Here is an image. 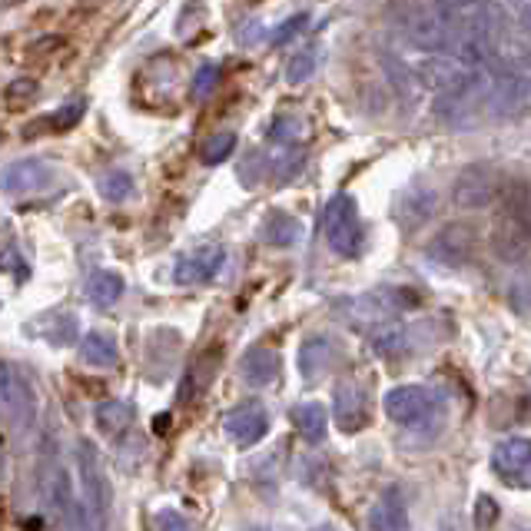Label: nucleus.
<instances>
[{"label": "nucleus", "mask_w": 531, "mask_h": 531, "mask_svg": "<svg viewBox=\"0 0 531 531\" xmlns=\"http://www.w3.org/2000/svg\"><path fill=\"white\" fill-rule=\"evenodd\" d=\"M435 213V193L429 186H412L409 193L399 196V206H395V220L405 229H419L432 220Z\"/></svg>", "instance_id": "dca6fc26"}, {"label": "nucleus", "mask_w": 531, "mask_h": 531, "mask_svg": "<svg viewBox=\"0 0 531 531\" xmlns=\"http://www.w3.org/2000/svg\"><path fill=\"white\" fill-rule=\"evenodd\" d=\"M495 518H498V508H495V498H488V495H482L475 502V525L478 528H492L495 525Z\"/></svg>", "instance_id": "2f4dec72"}, {"label": "nucleus", "mask_w": 531, "mask_h": 531, "mask_svg": "<svg viewBox=\"0 0 531 531\" xmlns=\"http://www.w3.org/2000/svg\"><path fill=\"white\" fill-rule=\"evenodd\" d=\"M0 478H4V445H0Z\"/></svg>", "instance_id": "c9c22d12"}, {"label": "nucleus", "mask_w": 531, "mask_h": 531, "mask_svg": "<svg viewBox=\"0 0 531 531\" xmlns=\"http://www.w3.org/2000/svg\"><path fill=\"white\" fill-rule=\"evenodd\" d=\"M77 475H80V492H83V508L93 515V522L103 528L107 518V482L100 472V455L93 449L90 439L77 442Z\"/></svg>", "instance_id": "0eeeda50"}, {"label": "nucleus", "mask_w": 531, "mask_h": 531, "mask_svg": "<svg viewBox=\"0 0 531 531\" xmlns=\"http://www.w3.org/2000/svg\"><path fill=\"white\" fill-rule=\"evenodd\" d=\"M67 47V40L64 37H57V34H50V37H40L30 44L27 50V60H37V57H50V54H60V50Z\"/></svg>", "instance_id": "7c9ffc66"}, {"label": "nucleus", "mask_w": 531, "mask_h": 531, "mask_svg": "<svg viewBox=\"0 0 531 531\" xmlns=\"http://www.w3.org/2000/svg\"><path fill=\"white\" fill-rule=\"evenodd\" d=\"M239 376L253 389H266L279 379V352L269 346H253L239 359Z\"/></svg>", "instance_id": "2eb2a0df"}, {"label": "nucleus", "mask_w": 531, "mask_h": 531, "mask_svg": "<svg viewBox=\"0 0 531 531\" xmlns=\"http://www.w3.org/2000/svg\"><path fill=\"white\" fill-rule=\"evenodd\" d=\"M37 93H40V83L34 77H17V80L7 83L4 100H7L10 110H17V107H27V103H34Z\"/></svg>", "instance_id": "cd10ccee"}, {"label": "nucleus", "mask_w": 531, "mask_h": 531, "mask_svg": "<svg viewBox=\"0 0 531 531\" xmlns=\"http://www.w3.org/2000/svg\"><path fill=\"white\" fill-rule=\"evenodd\" d=\"M369 342H372V352L382 359H399L409 352V329L402 326V322L395 319H382L372 326L369 332Z\"/></svg>", "instance_id": "f3484780"}, {"label": "nucleus", "mask_w": 531, "mask_h": 531, "mask_svg": "<svg viewBox=\"0 0 531 531\" xmlns=\"http://www.w3.org/2000/svg\"><path fill=\"white\" fill-rule=\"evenodd\" d=\"M156 528H160V531H193V525L186 522L180 512H170V508L156 515Z\"/></svg>", "instance_id": "72a5a7b5"}, {"label": "nucleus", "mask_w": 531, "mask_h": 531, "mask_svg": "<svg viewBox=\"0 0 531 531\" xmlns=\"http://www.w3.org/2000/svg\"><path fill=\"white\" fill-rule=\"evenodd\" d=\"M44 498H47V505H50V512H54L57 522L64 518V512L70 508V502H74V488H70V472L57 462V458L47 465V475H44Z\"/></svg>", "instance_id": "6ab92c4d"}, {"label": "nucleus", "mask_w": 531, "mask_h": 531, "mask_svg": "<svg viewBox=\"0 0 531 531\" xmlns=\"http://www.w3.org/2000/svg\"><path fill=\"white\" fill-rule=\"evenodd\" d=\"M312 70H316V50H303V54H296L293 60H289L286 80L289 83H306L312 77Z\"/></svg>", "instance_id": "c85d7f7f"}, {"label": "nucleus", "mask_w": 531, "mask_h": 531, "mask_svg": "<svg viewBox=\"0 0 531 531\" xmlns=\"http://www.w3.org/2000/svg\"><path fill=\"white\" fill-rule=\"evenodd\" d=\"M336 422L342 432H362L369 422V402L359 382H339L336 385Z\"/></svg>", "instance_id": "f8f14e48"}, {"label": "nucleus", "mask_w": 531, "mask_h": 531, "mask_svg": "<svg viewBox=\"0 0 531 531\" xmlns=\"http://www.w3.org/2000/svg\"><path fill=\"white\" fill-rule=\"evenodd\" d=\"M223 366V349H206L200 356L193 359V366L183 372V382H180V402L190 405L196 395H203L206 389L213 385L216 372Z\"/></svg>", "instance_id": "ddd939ff"}, {"label": "nucleus", "mask_w": 531, "mask_h": 531, "mask_svg": "<svg viewBox=\"0 0 531 531\" xmlns=\"http://www.w3.org/2000/svg\"><path fill=\"white\" fill-rule=\"evenodd\" d=\"M0 143H4V133H0Z\"/></svg>", "instance_id": "e433bc0d"}, {"label": "nucleus", "mask_w": 531, "mask_h": 531, "mask_svg": "<svg viewBox=\"0 0 531 531\" xmlns=\"http://www.w3.org/2000/svg\"><path fill=\"white\" fill-rule=\"evenodd\" d=\"M87 296H90V303L100 306V309L113 306V303H117V299L123 296V279H120V273H110V269H103V273H93L90 283H87Z\"/></svg>", "instance_id": "393cba45"}, {"label": "nucleus", "mask_w": 531, "mask_h": 531, "mask_svg": "<svg viewBox=\"0 0 531 531\" xmlns=\"http://www.w3.org/2000/svg\"><path fill=\"white\" fill-rule=\"evenodd\" d=\"M263 239L269 246H296L303 239V223L283 210H273L263 223Z\"/></svg>", "instance_id": "4be33fe9"}, {"label": "nucleus", "mask_w": 531, "mask_h": 531, "mask_svg": "<svg viewBox=\"0 0 531 531\" xmlns=\"http://www.w3.org/2000/svg\"><path fill=\"white\" fill-rule=\"evenodd\" d=\"M498 196H502V213H498L492 246L505 263H515L531 246V183L515 180Z\"/></svg>", "instance_id": "f257e3e1"}, {"label": "nucleus", "mask_w": 531, "mask_h": 531, "mask_svg": "<svg viewBox=\"0 0 531 531\" xmlns=\"http://www.w3.org/2000/svg\"><path fill=\"white\" fill-rule=\"evenodd\" d=\"M80 359L87 362V366L113 369L120 362L117 339L107 336V332H87V336H83V342H80Z\"/></svg>", "instance_id": "aec40b11"}, {"label": "nucleus", "mask_w": 531, "mask_h": 531, "mask_svg": "<svg viewBox=\"0 0 531 531\" xmlns=\"http://www.w3.org/2000/svg\"><path fill=\"white\" fill-rule=\"evenodd\" d=\"M369 528L372 531H409V508L399 488H385V492L369 508Z\"/></svg>", "instance_id": "4468645a"}, {"label": "nucleus", "mask_w": 531, "mask_h": 531, "mask_svg": "<svg viewBox=\"0 0 531 531\" xmlns=\"http://www.w3.org/2000/svg\"><path fill=\"white\" fill-rule=\"evenodd\" d=\"M332 362H336V346H332L329 336H309L303 342V349H299V372H303L306 379L326 376L332 369Z\"/></svg>", "instance_id": "a211bd4d"}, {"label": "nucleus", "mask_w": 531, "mask_h": 531, "mask_svg": "<svg viewBox=\"0 0 531 531\" xmlns=\"http://www.w3.org/2000/svg\"><path fill=\"white\" fill-rule=\"evenodd\" d=\"M266 432H269V412L259 402H243L226 415V435L239 449H253Z\"/></svg>", "instance_id": "1a4fd4ad"}, {"label": "nucleus", "mask_w": 531, "mask_h": 531, "mask_svg": "<svg viewBox=\"0 0 531 531\" xmlns=\"http://www.w3.org/2000/svg\"><path fill=\"white\" fill-rule=\"evenodd\" d=\"M445 531H452V528H445Z\"/></svg>", "instance_id": "4c0bfd02"}, {"label": "nucleus", "mask_w": 531, "mask_h": 531, "mask_svg": "<svg viewBox=\"0 0 531 531\" xmlns=\"http://www.w3.org/2000/svg\"><path fill=\"white\" fill-rule=\"evenodd\" d=\"M322 233L332 253H339L342 259H356L366 246V233H362L359 220V206L349 193H336L322 213Z\"/></svg>", "instance_id": "f03ea898"}, {"label": "nucleus", "mask_w": 531, "mask_h": 531, "mask_svg": "<svg viewBox=\"0 0 531 531\" xmlns=\"http://www.w3.org/2000/svg\"><path fill=\"white\" fill-rule=\"evenodd\" d=\"M306 24H309V17H306V14L293 17V20H289V24H283V27H279L276 34H273V44H276V47L289 44V40H293L296 34H303V30H306Z\"/></svg>", "instance_id": "473e14b6"}, {"label": "nucleus", "mask_w": 531, "mask_h": 531, "mask_svg": "<svg viewBox=\"0 0 531 531\" xmlns=\"http://www.w3.org/2000/svg\"><path fill=\"white\" fill-rule=\"evenodd\" d=\"M37 415V395L14 366L0 362V419L27 429Z\"/></svg>", "instance_id": "39448f33"}, {"label": "nucleus", "mask_w": 531, "mask_h": 531, "mask_svg": "<svg viewBox=\"0 0 531 531\" xmlns=\"http://www.w3.org/2000/svg\"><path fill=\"white\" fill-rule=\"evenodd\" d=\"M97 190H100L103 200L123 203V200H127V196L133 193V180H130V173H127V170H110L107 176H100Z\"/></svg>", "instance_id": "bb28decb"}, {"label": "nucleus", "mask_w": 531, "mask_h": 531, "mask_svg": "<svg viewBox=\"0 0 531 531\" xmlns=\"http://www.w3.org/2000/svg\"><path fill=\"white\" fill-rule=\"evenodd\" d=\"M93 419H97V429H100L103 435H117V432H123V429H130L133 409H130L127 402H120V399H107V402L97 405Z\"/></svg>", "instance_id": "b1692460"}, {"label": "nucleus", "mask_w": 531, "mask_h": 531, "mask_svg": "<svg viewBox=\"0 0 531 531\" xmlns=\"http://www.w3.org/2000/svg\"><path fill=\"white\" fill-rule=\"evenodd\" d=\"M47 183H50V170L40 160H14L0 170V186H4L10 196L40 193V190H47Z\"/></svg>", "instance_id": "9b49d317"}, {"label": "nucleus", "mask_w": 531, "mask_h": 531, "mask_svg": "<svg viewBox=\"0 0 531 531\" xmlns=\"http://www.w3.org/2000/svg\"><path fill=\"white\" fill-rule=\"evenodd\" d=\"M498 193H502L498 173L492 166H482V163L465 166V170L455 176V186H452V200L458 210H485V206H492L498 200Z\"/></svg>", "instance_id": "423d86ee"}, {"label": "nucleus", "mask_w": 531, "mask_h": 531, "mask_svg": "<svg viewBox=\"0 0 531 531\" xmlns=\"http://www.w3.org/2000/svg\"><path fill=\"white\" fill-rule=\"evenodd\" d=\"M492 468L505 485L531 488V439H502L492 452Z\"/></svg>", "instance_id": "6e6552de"}, {"label": "nucleus", "mask_w": 531, "mask_h": 531, "mask_svg": "<svg viewBox=\"0 0 531 531\" xmlns=\"http://www.w3.org/2000/svg\"><path fill=\"white\" fill-rule=\"evenodd\" d=\"M216 80H220V67L216 64H206L196 70V77H193V90H190V97L193 100H203L206 93H210L216 87Z\"/></svg>", "instance_id": "c756f323"}, {"label": "nucleus", "mask_w": 531, "mask_h": 531, "mask_svg": "<svg viewBox=\"0 0 531 531\" xmlns=\"http://www.w3.org/2000/svg\"><path fill=\"white\" fill-rule=\"evenodd\" d=\"M293 425L299 429V435H303L306 442H322L326 439V432H329V412H326V405L322 402H303V405H296L293 409Z\"/></svg>", "instance_id": "412c9836"}, {"label": "nucleus", "mask_w": 531, "mask_h": 531, "mask_svg": "<svg viewBox=\"0 0 531 531\" xmlns=\"http://www.w3.org/2000/svg\"><path fill=\"white\" fill-rule=\"evenodd\" d=\"M223 259H226V253L220 246H206V249H196V253H190V256H183L173 269L176 286L210 283V279L223 269Z\"/></svg>", "instance_id": "9d476101"}, {"label": "nucleus", "mask_w": 531, "mask_h": 531, "mask_svg": "<svg viewBox=\"0 0 531 531\" xmlns=\"http://www.w3.org/2000/svg\"><path fill=\"white\" fill-rule=\"evenodd\" d=\"M385 415L395 425H405V429H425V425L439 422L442 415V402L439 395L425 385H395L392 392H385Z\"/></svg>", "instance_id": "7ed1b4c3"}, {"label": "nucleus", "mask_w": 531, "mask_h": 531, "mask_svg": "<svg viewBox=\"0 0 531 531\" xmlns=\"http://www.w3.org/2000/svg\"><path fill=\"white\" fill-rule=\"evenodd\" d=\"M80 117H83V103L80 100L67 103V107H60L57 113H50V117H40L30 123V127L24 130V137L34 140V137H40V133H67L70 127H77Z\"/></svg>", "instance_id": "5701e85b"}, {"label": "nucleus", "mask_w": 531, "mask_h": 531, "mask_svg": "<svg viewBox=\"0 0 531 531\" xmlns=\"http://www.w3.org/2000/svg\"><path fill=\"white\" fill-rule=\"evenodd\" d=\"M236 153V133H213V137H206L200 143V160L206 166H216L229 160V156Z\"/></svg>", "instance_id": "a878e982"}, {"label": "nucleus", "mask_w": 531, "mask_h": 531, "mask_svg": "<svg viewBox=\"0 0 531 531\" xmlns=\"http://www.w3.org/2000/svg\"><path fill=\"white\" fill-rule=\"evenodd\" d=\"M243 531H273L269 525H253V528H243Z\"/></svg>", "instance_id": "f704fd0d"}, {"label": "nucleus", "mask_w": 531, "mask_h": 531, "mask_svg": "<svg viewBox=\"0 0 531 531\" xmlns=\"http://www.w3.org/2000/svg\"><path fill=\"white\" fill-rule=\"evenodd\" d=\"M478 243H482L478 226H472V223H449V226H442L439 233L429 239L425 256H429L432 263L445 266V269H465V266L475 263Z\"/></svg>", "instance_id": "20e7f679"}]
</instances>
